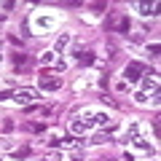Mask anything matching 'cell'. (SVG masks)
I'll return each mask as SVG.
<instances>
[{"label":"cell","mask_w":161,"mask_h":161,"mask_svg":"<svg viewBox=\"0 0 161 161\" xmlns=\"http://www.w3.org/2000/svg\"><path fill=\"white\" fill-rule=\"evenodd\" d=\"M142 75H145V67H142L140 62H129L126 67L121 70V80H124L126 86H137Z\"/></svg>","instance_id":"cell-1"},{"label":"cell","mask_w":161,"mask_h":161,"mask_svg":"<svg viewBox=\"0 0 161 161\" xmlns=\"http://www.w3.org/2000/svg\"><path fill=\"white\" fill-rule=\"evenodd\" d=\"M54 27H57V16H54V14H38V16H32V30L38 35L51 32Z\"/></svg>","instance_id":"cell-2"},{"label":"cell","mask_w":161,"mask_h":161,"mask_svg":"<svg viewBox=\"0 0 161 161\" xmlns=\"http://www.w3.org/2000/svg\"><path fill=\"white\" fill-rule=\"evenodd\" d=\"M14 102L16 105H22V108H27V105H35V102H40V92L38 89H16V92H14Z\"/></svg>","instance_id":"cell-3"},{"label":"cell","mask_w":161,"mask_h":161,"mask_svg":"<svg viewBox=\"0 0 161 161\" xmlns=\"http://www.w3.org/2000/svg\"><path fill=\"white\" fill-rule=\"evenodd\" d=\"M108 126H115V118L105 110H94V129H108Z\"/></svg>","instance_id":"cell-4"},{"label":"cell","mask_w":161,"mask_h":161,"mask_svg":"<svg viewBox=\"0 0 161 161\" xmlns=\"http://www.w3.org/2000/svg\"><path fill=\"white\" fill-rule=\"evenodd\" d=\"M38 86L43 92H59L62 89V78H51V75H40L38 78Z\"/></svg>","instance_id":"cell-5"},{"label":"cell","mask_w":161,"mask_h":161,"mask_svg":"<svg viewBox=\"0 0 161 161\" xmlns=\"http://www.w3.org/2000/svg\"><path fill=\"white\" fill-rule=\"evenodd\" d=\"M134 11H137L140 14V16H145V19H148V16H158V3H134Z\"/></svg>","instance_id":"cell-6"},{"label":"cell","mask_w":161,"mask_h":161,"mask_svg":"<svg viewBox=\"0 0 161 161\" xmlns=\"http://www.w3.org/2000/svg\"><path fill=\"white\" fill-rule=\"evenodd\" d=\"M140 86H142L140 92H145V94H148V92H158V78H156L153 73L142 75V78H140Z\"/></svg>","instance_id":"cell-7"},{"label":"cell","mask_w":161,"mask_h":161,"mask_svg":"<svg viewBox=\"0 0 161 161\" xmlns=\"http://www.w3.org/2000/svg\"><path fill=\"white\" fill-rule=\"evenodd\" d=\"M129 145H132L134 150H145V153H153V145H150V140H148V137H137V140H132Z\"/></svg>","instance_id":"cell-8"},{"label":"cell","mask_w":161,"mask_h":161,"mask_svg":"<svg viewBox=\"0 0 161 161\" xmlns=\"http://www.w3.org/2000/svg\"><path fill=\"white\" fill-rule=\"evenodd\" d=\"M70 40H73V38H70V32H62V35H59V38H57V43H54V51H64V48H67L70 46Z\"/></svg>","instance_id":"cell-9"},{"label":"cell","mask_w":161,"mask_h":161,"mask_svg":"<svg viewBox=\"0 0 161 161\" xmlns=\"http://www.w3.org/2000/svg\"><path fill=\"white\" fill-rule=\"evenodd\" d=\"M57 57H59V54L54 51V48H48V51L40 54V64H54V62H57Z\"/></svg>","instance_id":"cell-10"},{"label":"cell","mask_w":161,"mask_h":161,"mask_svg":"<svg viewBox=\"0 0 161 161\" xmlns=\"http://www.w3.org/2000/svg\"><path fill=\"white\" fill-rule=\"evenodd\" d=\"M70 132H73V134H86V126L80 124V118H73V121H70Z\"/></svg>","instance_id":"cell-11"},{"label":"cell","mask_w":161,"mask_h":161,"mask_svg":"<svg viewBox=\"0 0 161 161\" xmlns=\"http://www.w3.org/2000/svg\"><path fill=\"white\" fill-rule=\"evenodd\" d=\"M132 97H134V102H137V105H148V99H150L148 94H145V92H140V89L132 94Z\"/></svg>","instance_id":"cell-12"},{"label":"cell","mask_w":161,"mask_h":161,"mask_svg":"<svg viewBox=\"0 0 161 161\" xmlns=\"http://www.w3.org/2000/svg\"><path fill=\"white\" fill-rule=\"evenodd\" d=\"M75 59H78V62H86V64H92V62H94V57H89L86 51H75Z\"/></svg>","instance_id":"cell-13"},{"label":"cell","mask_w":161,"mask_h":161,"mask_svg":"<svg viewBox=\"0 0 161 161\" xmlns=\"http://www.w3.org/2000/svg\"><path fill=\"white\" fill-rule=\"evenodd\" d=\"M67 158H70V161H83V150H80V148H73Z\"/></svg>","instance_id":"cell-14"},{"label":"cell","mask_w":161,"mask_h":161,"mask_svg":"<svg viewBox=\"0 0 161 161\" xmlns=\"http://www.w3.org/2000/svg\"><path fill=\"white\" fill-rule=\"evenodd\" d=\"M54 64H57V70L62 73V70H67V67H70V59H64V57H57V62H54Z\"/></svg>","instance_id":"cell-15"},{"label":"cell","mask_w":161,"mask_h":161,"mask_svg":"<svg viewBox=\"0 0 161 161\" xmlns=\"http://www.w3.org/2000/svg\"><path fill=\"white\" fill-rule=\"evenodd\" d=\"M148 57L150 59H158V43H150V46H148Z\"/></svg>","instance_id":"cell-16"},{"label":"cell","mask_w":161,"mask_h":161,"mask_svg":"<svg viewBox=\"0 0 161 161\" xmlns=\"http://www.w3.org/2000/svg\"><path fill=\"white\" fill-rule=\"evenodd\" d=\"M11 97H14V92H11V89H0V102H8Z\"/></svg>","instance_id":"cell-17"},{"label":"cell","mask_w":161,"mask_h":161,"mask_svg":"<svg viewBox=\"0 0 161 161\" xmlns=\"http://www.w3.org/2000/svg\"><path fill=\"white\" fill-rule=\"evenodd\" d=\"M89 142H92V145H102V142H108V137H105V134H94Z\"/></svg>","instance_id":"cell-18"},{"label":"cell","mask_w":161,"mask_h":161,"mask_svg":"<svg viewBox=\"0 0 161 161\" xmlns=\"http://www.w3.org/2000/svg\"><path fill=\"white\" fill-rule=\"evenodd\" d=\"M64 156L59 153V150H54V153H46V161H62Z\"/></svg>","instance_id":"cell-19"},{"label":"cell","mask_w":161,"mask_h":161,"mask_svg":"<svg viewBox=\"0 0 161 161\" xmlns=\"http://www.w3.org/2000/svg\"><path fill=\"white\" fill-rule=\"evenodd\" d=\"M0 148H6V150H11V148H14L11 137H0Z\"/></svg>","instance_id":"cell-20"},{"label":"cell","mask_w":161,"mask_h":161,"mask_svg":"<svg viewBox=\"0 0 161 161\" xmlns=\"http://www.w3.org/2000/svg\"><path fill=\"white\" fill-rule=\"evenodd\" d=\"M113 89H115V92H121V94H124V92H126V89H129V86H126V83H124V80H118V83H115V86H113Z\"/></svg>","instance_id":"cell-21"},{"label":"cell","mask_w":161,"mask_h":161,"mask_svg":"<svg viewBox=\"0 0 161 161\" xmlns=\"http://www.w3.org/2000/svg\"><path fill=\"white\" fill-rule=\"evenodd\" d=\"M124 161H137V156H134L132 150H126V153H124Z\"/></svg>","instance_id":"cell-22"},{"label":"cell","mask_w":161,"mask_h":161,"mask_svg":"<svg viewBox=\"0 0 161 161\" xmlns=\"http://www.w3.org/2000/svg\"><path fill=\"white\" fill-rule=\"evenodd\" d=\"M0 64H3V51H0Z\"/></svg>","instance_id":"cell-23"},{"label":"cell","mask_w":161,"mask_h":161,"mask_svg":"<svg viewBox=\"0 0 161 161\" xmlns=\"http://www.w3.org/2000/svg\"><path fill=\"white\" fill-rule=\"evenodd\" d=\"M153 161H156V158H153Z\"/></svg>","instance_id":"cell-24"}]
</instances>
